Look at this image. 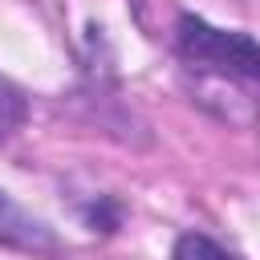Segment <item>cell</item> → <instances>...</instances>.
Masks as SVG:
<instances>
[{"label": "cell", "mask_w": 260, "mask_h": 260, "mask_svg": "<svg viewBox=\"0 0 260 260\" xmlns=\"http://www.w3.org/2000/svg\"><path fill=\"white\" fill-rule=\"evenodd\" d=\"M0 248H16V252H32V256H57L61 252V240L57 232L28 215L4 187H0Z\"/></svg>", "instance_id": "2"}, {"label": "cell", "mask_w": 260, "mask_h": 260, "mask_svg": "<svg viewBox=\"0 0 260 260\" xmlns=\"http://www.w3.org/2000/svg\"><path fill=\"white\" fill-rule=\"evenodd\" d=\"M175 49L195 73L236 85H260V41H252L248 32L215 28L203 16L183 12L175 20Z\"/></svg>", "instance_id": "1"}, {"label": "cell", "mask_w": 260, "mask_h": 260, "mask_svg": "<svg viewBox=\"0 0 260 260\" xmlns=\"http://www.w3.org/2000/svg\"><path fill=\"white\" fill-rule=\"evenodd\" d=\"M171 260H236V256H232L228 248H219L211 236H203V232H187V236L175 240Z\"/></svg>", "instance_id": "4"}, {"label": "cell", "mask_w": 260, "mask_h": 260, "mask_svg": "<svg viewBox=\"0 0 260 260\" xmlns=\"http://www.w3.org/2000/svg\"><path fill=\"white\" fill-rule=\"evenodd\" d=\"M24 118H28V98L8 77H0V146L24 126Z\"/></svg>", "instance_id": "3"}]
</instances>
